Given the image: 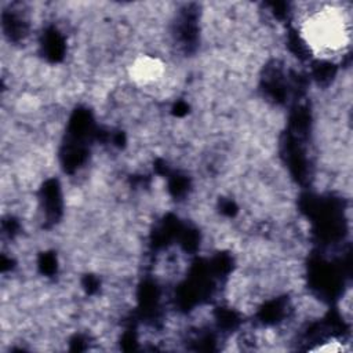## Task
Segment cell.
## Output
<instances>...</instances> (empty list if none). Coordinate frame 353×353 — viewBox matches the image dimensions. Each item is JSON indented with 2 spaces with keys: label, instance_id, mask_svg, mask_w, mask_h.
Instances as JSON below:
<instances>
[{
  "label": "cell",
  "instance_id": "2",
  "mask_svg": "<svg viewBox=\"0 0 353 353\" xmlns=\"http://www.w3.org/2000/svg\"><path fill=\"white\" fill-rule=\"evenodd\" d=\"M127 74L131 83L142 90L161 88L167 77L164 59L154 54H138L127 65Z\"/></svg>",
  "mask_w": 353,
  "mask_h": 353
},
{
  "label": "cell",
  "instance_id": "1",
  "mask_svg": "<svg viewBox=\"0 0 353 353\" xmlns=\"http://www.w3.org/2000/svg\"><path fill=\"white\" fill-rule=\"evenodd\" d=\"M296 32L312 55L324 61L341 59L352 43L350 6L347 3L309 4L303 11H298Z\"/></svg>",
  "mask_w": 353,
  "mask_h": 353
}]
</instances>
